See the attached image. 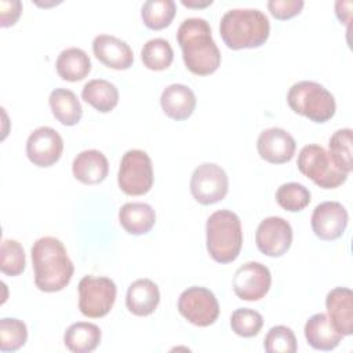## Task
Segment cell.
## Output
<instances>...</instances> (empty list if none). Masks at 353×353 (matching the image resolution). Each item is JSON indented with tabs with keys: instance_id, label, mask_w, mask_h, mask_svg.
Segmentation results:
<instances>
[{
	"instance_id": "cell-25",
	"label": "cell",
	"mask_w": 353,
	"mask_h": 353,
	"mask_svg": "<svg viewBox=\"0 0 353 353\" xmlns=\"http://www.w3.org/2000/svg\"><path fill=\"white\" fill-rule=\"evenodd\" d=\"M54 117L63 125H74L80 121L83 109L76 94L68 88H55L48 97Z\"/></svg>"
},
{
	"instance_id": "cell-2",
	"label": "cell",
	"mask_w": 353,
	"mask_h": 353,
	"mask_svg": "<svg viewBox=\"0 0 353 353\" xmlns=\"http://www.w3.org/2000/svg\"><path fill=\"white\" fill-rule=\"evenodd\" d=\"M30 254L34 284L40 291L57 292L70 283L74 266L59 239L52 236L37 239Z\"/></svg>"
},
{
	"instance_id": "cell-4",
	"label": "cell",
	"mask_w": 353,
	"mask_h": 353,
	"mask_svg": "<svg viewBox=\"0 0 353 353\" xmlns=\"http://www.w3.org/2000/svg\"><path fill=\"white\" fill-rule=\"evenodd\" d=\"M207 250L219 263L233 262L243 245L241 222L237 214L229 210L212 212L205 223Z\"/></svg>"
},
{
	"instance_id": "cell-1",
	"label": "cell",
	"mask_w": 353,
	"mask_h": 353,
	"mask_svg": "<svg viewBox=\"0 0 353 353\" xmlns=\"http://www.w3.org/2000/svg\"><path fill=\"white\" fill-rule=\"evenodd\" d=\"M176 40L186 68L197 76H208L221 65V52L204 18H186L178 28Z\"/></svg>"
},
{
	"instance_id": "cell-14",
	"label": "cell",
	"mask_w": 353,
	"mask_h": 353,
	"mask_svg": "<svg viewBox=\"0 0 353 353\" xmlns=\"http://www.w3.org/2000/svg\"><path fill=\"white\" fill-rule=\"evenodd\" d=\"M347 211L338 201H324L316 205L312 214L314 234L325 241L339 239L347 226Z\"/></svg>"
},
{
	"instance_id": "cell-36",
	"label": "cell",
	"mask_w": 353,
	"mask_h": 353,
	"mask_svg": "<svg viewBox=\"0 0 353 353\" xmlns=\"http://www.w3.org/2000/svg\"><path fill=\"white\" fill-rule=\"evenodd\" d=\"M22 12L19 0H0V25L1 28L12 26Z\"/></svg>"
},
{
	"instance_id": "cell-7",
	"label": "cell",
	"mask_w": 353,
	"mask_h": 353,
	"mask_svg": "<svg viewBox=\"0 0 353 353\" xmlns=\"http://www.w3.org/2000/svg\"><path fill=\"white\" fill-rule=\"evenodd\" d=\"M152 160L146 152L141 149L127 150L120 161L117 183L119 188L130 196H142L152 189L153 185Z\"/></svg>"
},
{
	"instance_id": "cell-27",
	"label": "cell",
	"mask_w": 353,
	"mask_h": 353,
	"mask_svg": "<svg viewBox=\"0 0 353 353\" xmlns=\"http://www.w3.org/2000/svg\"><path fill=\"white\" fill-rule=\"evenodd\" d=\"M175 11L176 7L172 0H148L142 6L141 17L149 29L160 30L172 22Z\"/></svg>"
},
{
	"instance_id": "cell-33",
	"label": "cell",
	"mask_w": 353,
	"mask_h": 353,
	"mask_svg": "<svg viewBox=\"0 0 353 353\" xmlns=\"http://www.w3.org/2000/svg\"><path fill=\"white\" fill-rule=\"evenodd\" d=\"M263 325L262 314L254 309L239 307L230 316V327L236 335L251 338L259 334Z\"/></svg>"
},
{
	"instance_id": "cell-19",
	"label": "cell",
	"mask_w": 353,
	"mask_h": 353,
	"mask_svg": "<svg viewBox=\"0 0 353 353\" xmlns=\"http://www.w3.org/2000/svg\"><path fill=\"white\" fill-rule=\"evenodd\" d=\"M160 105L170 119L186 120L196 108V95L188 85L175 83L163 90Z\"/></svg>"
},
{
	"instance_id": "cell-23",
	"label": "cell",
	"mask_w": 353,
	"mask_h": 353,
	"mask_svg": "<svg viewBox=\"0 0 353 353\" xmlns=\"http://www.w3.org/2000/svg\"><path fill=\"white\" fill-rule=\"evenodd\" d=\"M57 73L66 81H79L88 76L91 70V61L87 52L79 47H69L57 58Z\"/></svg>"
},
{
	"instance_id": "cell-10",
	"label": "cell",
	"mask_w": 353,
	"mask_h": 353,
	"mask_svg": "<svg viewBox=\"0 0 353 353\" xmlns=\"http://www.w3.org/2000/svg\"><path fill=\"white\" fill-rule=\"evenodd\" d=\"M179 313L192 324L208 327L219 316V303L212 291L204 287H189L179 295Z\"/></svg>"
},
{
	"instance_id": "cell-20",
	"label": "cell",
	"mask_w": 353,
	"mask_h": 353,
	"mask_svg": "<svg viewBox=\"0 0 353 353\" xmlns=\"http://www.w3.org/2000/svg\"><path fill=\"white\" fill-rule=\"evenodd\" d=\"M160 302L159 287L149 279H138L130 284L125 295L127 309L135 316L152 314Z\"/></svg>"
},
{
	"instance_id": "cell-34",
	"label": "cell",
	"mask_w": 353,
	"mask_h": 353,
	"mask_svg": "<svg viewBox=\"0 0 353 353\" xmlns=\"http://www.w3.org/2000/svg\"><path fill=\"white\" fill-rule=\"evenodd\" d=\"M263 347L268 353H295V334L290 327L274 325L268 331L263 339Z\"/></svg>"
},
{
	"instance_id": "cell-35",
	"label": "cell",
	"mask_w": 353,
	"mask_h": 353,
	"mask_svg": "<svg viewBox=\"0 0 353 353\" xmlns=\"http://www.w3.org/2000/svg\"><path fill=\"white\" fill-rule=\"evenodd\" d=\"M303 4L302 0H269L268 8L276 19L285 21L298 15L303 8Z\"/></svg>"
},
{
	"instance_id": "cell-28",
	"label": "cell",
	"mask_w": 353,
	"mask_h": 353,
	"mask_svg": "<svg viewBox=\"0 0 353 353\" xmlns=\"http://www.w3.org/2000/svg\"><path fill=\"white\" fill-rule=\"evenodd\" d=\"M141 58L143 65L150 70H164L170 68L174 59V50L171 44L161 37L148 40L142 50Z\"/></svg>"
},
{
	"instance_id": "cell-30",
	"label": "cell",
	"mask_w": 353,
	"mask_h": 353,
	"mask_svg": "<svg viewBox=\"0 0 353 353\" xmlns=\"http://www.w3.org/2000/svg\"><path fill=\"white\" fill-rule=\"evenodd\" d=\"M276 201L285 211L298 212L310 203V192L298 182H287L276 190Z\"/></svg>"
},
{
	"instance_id": "cell-21",
	"label": "cell",
	"mask_w": 353,
	"mask_h": 353,
	"mask_svg": "<svg viewBox=\"0 0 353 353\" xmlns=\"http://www.w3.org/2000/svg\"><path fill=\"white\" fill-rule=\"evenodd\" d=\"M342 334L334 327L325 313H316L305 324V338L316 350H332L342 341Z\"/></svg>"
},
{
	"instance_id": "cell-32",
	"label": "cell",
	"mask_w": 353,
	"mask_h": 353,
	"mask_svg": "<svg viewBox=\"0 0 353 353\" xmlns=\"http://www.w3.org/2000/svg\"><path fill=\"white\" fill-rule=\"evenodd\" d=\"M26 258L22 245L12 239H4L0 247V270L7 276H18L25 270Z\"/></svg>"
},
{
	"instance_id": "cell-3",
	"label": "cell",
	"mask_w": 353,
	"mask_h": 353,
	"mask_svg": "<svg viewBox=\"0 0 353 353\" xmlns=\"http://www.w3.org/2000/svg\"><path fill=\"white\" fill-rule=\"evenodd\" d=\"M219 33L223 43L232 50L255 48L268 40L270 23L258 8H233L221 18Z\"/></svg>"
},
{
	"instance_id": "cell-18",
	"label": "cell",
	"mask_w": 353,
	"mask_h": 353,
	"mask_svg": "<svg viewBox=\"0 0 353 353\" xmlns=\"http://www.w3.org/2000/svg\"><path fill=\"white\" fill-rule=\"evenodd\" d=\"M73 176L85 185H97L105 181L109 172V163L106 156L97 150L88 149L80 152L72 164Z\"/></svg>"
},
{
	"instance_id": "cell-31",
	"label": "cell",
	"mask_w": 353,
	"mask_h": 353,
	"mask_svg": "<svg viewBox=\"0 0 353 353\" xmlns=\"http://www.w3.org/2000/svg\"><path fill=\"white\" fill-rule=\"evenodd\" d=\"M28 339V328L22 320L4 317L0 320V350L15 352L21 349Z\"/></svg>"
},
{
	"instance_id": "cell-16",
	"label": "cell",
	"mask_w": 353,
	"mask_h": 353,
	"mask_svg": "<svg viewBox=\"0 0 353 353\" xmlns=\"http://www.w3.org/2000/svg\"><path fill=\"white\" fill-rule=\"evenodd\" d=\"M92 51L99 62L116 70H125L134 62L131 47L112 34H98L92 40Z\"/></svg>"
},
{
	"instance_id": "cell-29",
	"label": "cell",
	"mask_w": 353,
	"mask_h": 353,
	"mask_svg": "<svg viewBox=\"0 0 353 353\" xmlns=\"http://www.w3.org/2000/svg\"><path fill=\"white\" fill-rule=\"evenodd\" d=\"M330 157L334 164L343 172L349 174L353 168V154H352V130L341 128L336 130L328 142Z\"/></svg>"
},
{
	"instance_id": "cell-11",
	"label": "cell",
	"mask_w": 353,
	"mask_h": 353,
	"mask_svg": "<svg viewBox=\"0 0 353 353\" xmlns=\"http://www.w3.org/2000/svg\"><path fill=\"white\" fill-rule=\"evenodd\" d=\"M255 243L258 250L268 256L284 255L292 243V228L281 216H268L256 228Z\"/></svg>"
},
{
	"instance_id": "cell-26",
	"label": "cell",
	"mask_w": 353,
	"mask_h": 353,
	"mask_svg": "<svg viewBox=\"0 0 353 353\" xmlns=\"http://www.w3.org/2000/svg\"><path fill=\"white\" fill-rule=\"evenodd\" d=\"M81 98L101 113H108L119 103L117 87L103 79H94L84 84Z\"/></svg>"
},
{
	"instance_id": "cell-9",
	"label": "cell",
	"mask_w": 353,
	"mask_h": 353,
	"mask_svg": "<svg viewBox=\"0 0 353 353\" xmlns=\"http://www.w3.org/2000/svg\"><path fill=\"white\" fill-rule=\"evenodd\" d=\"M229 189V179L225 170L214 163H203L194 168L190 178V193L193 199L210 205L225 199Z\"/></svg>"
},
{
	"instance_id": "cell-5",
	"label": "cell",
	"mask_w": 353,
	"mask_h": 353,
	"mask_svg": "<svg viewBox=\"0 0 353 353\" xmlns=\"http://www.w3.org/2000/svg\"><path fill=\"white\" fill-rule=\"evenodd\" d=\"M291 110L307 117L314 123H325L336 109L334 95L320 83L302 80L292 84L287 94Z\"/></svg>"
},
{
	"instance_id": "cell-24",
	"label": "cell",
	"mask_w": 353,
	"mask_h": 353,
	"mask_svg": "<svg viewBox=\"0 0 353 353\" xmlns=\"http://www.w3.org/2000/svg\"><path fill=\"white\" fill-rule=\"evenodd\" d=\"M99 342V327L87 321L73 323L63 334V343L73 353H90L98 347Z\"/></svg>"
},
{
	"instance_id": "cell-15",
	"label": "cell",
	"mask_w": 353,
	"mask_h": 353,
	"mask_svg": "<svg viewBox=\"0 0 353 353\" xmlns=\"http://www.w3.org/2000/svg\"><path fill=\"white\" fill-rule=\"evenodd\" d=\"M256 149L261 159L265 161L272 164H284L294 157L296 143L292 135L285 130L272 127L259 134Z\"/></svg>"
},
{
	"instance_id": "cell-37",
	"label": "cell",
	"mask_w": 353,
	"mask_h": 353,
	"mask_svg": "<svg viewBox=\"0 0 353 353\" xmlns=\"http://www.w3.org/2000/svg\"><path fill=\"white\" fill-rule=\"evenodd\" d=\"M343 4H345V1H336L335 3V12H336V17L339 18V21L341 22H343V23H347L349 22V19H350V7H347L346 10L343 8Z\"/></svg>"
},
{
	"instance_id": "cell-22",
	"label": "cell",
	"mask_w": 353,
	"mask_h": 353,
	"mask_svg": "<svg viewBox=\"0 0 353 353\" xmlns=\"http://www.w3.org/2000/svg\"><path fill=\"white\" fill-rule=\"evenodd\" d=\"M119 221L127 233L139 236L148 233L153 228L156 212L148 203H125L119 211Z\"/></svg>"
},
{
	"instance_id": "cell-13",
	"label": "cell",
	"mask_w": 353,
	"mask_h": 353,
	"mask_svg": "<svg viewBox=\"0 0 353 353\" xmlns=\"http://www.w3.org/2000/svg\"><path fill=\"white\" fill-rule=\"evenodd\" d=\"M63 152V141L57 130L43 125L36 128L26 141V156L37 167L55 164Z\"/></svg>"
},
{
	"instance_id": "cell-12",
	"label": "cell",
	"mask_w": 353,
	"mask_h": 353,
	"mask_svg": "<svg viewBox=\"0 0 353 353\" xmlns=\"http://www.w3.org/2000/svg\"><path fill=\"white\" fill-rule=\"evenodd\" d=\"M232 284L234 294L240 299L258 301L268 294L272 274L261 262H247L234 272Z\"/></svg>"
},
{
	"instance_id": "cell-17",
	"label": "cell",
	"mask_w": 353,
	"mask_h": 353,
	"mask_svg": "<svg viewBox=\"0 0 353 353\" xmlns=\"http://www.w3.org/2000/svg\"><path fill=\"white\" fill-rule=\"evenodd\" d=\"M325 306L334 327L343 335L353 334V292L346 287H336L327 294Z\"/></svg>"
},
{
	"instance_id": "cell-38",
	"label": "cell",
	"mask_w": 353,
	"mask_h": 353,
	"mask_svg": "<svg viewBox=\"0 0 353 353\" xmlns=\"http://www.w3.org/2000/svg\"><path fill=\"white\" fill-rule=\"evenodd\" d=\"M182 4L186 6V7H192V8H203V7H207L210 4H212V0H207V1H203V3H197V1H186V0H182Z\"/></svg>"
},
{
	"instance_id": "cell-6",
	"label": "cell",
	"mask_w": 353,
	"mask_h": 353,
	"mask_svg": "<svg viewBox=\"0 0 353 353\" xmlns=\"http://www.w3.org/2000/svg\"><path fill=\"white\" fill-rule=\"evenodd\" d=\"M298 170L323 189H335L345 183L347 174L341 171L320 145H306L301 149L296 161Z\"/></svg>"
},
{
	"instance_id": "cell-8",
	"label": "cell",
	"mask_w": 353,
	"mask_h": 353,
	"mask_svg": "<svg viewBox=\"0 0 353 353\" xmlns=\"http://www.w3.org/2000/svg\"><path fill=\"white\" fill-rule=\"evenodd\" d=\"M79 309L91 319L106 316L116 301V284L109 277L84 276L79 283Z\"/></svg>"
}]
</instances>
